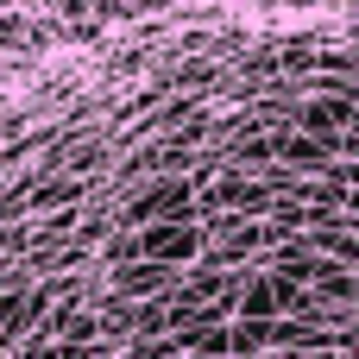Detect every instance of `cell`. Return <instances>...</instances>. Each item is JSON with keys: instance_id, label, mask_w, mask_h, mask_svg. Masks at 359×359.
<instances>
[{"instance_id": "cell-1", "label": "cell", "mask_w": 359, "mask_h": 359, "mask_svg": "<svg viewBox=\"0 0 359 359\" xmlns=\"http://www.w3.org/2000/svg\"><path fill=\"white\" fill-rule=\"evenodd\" d=\"M145 252L151 259H189V227H151L145 233Z\"/></svg>"}]
</instances>
